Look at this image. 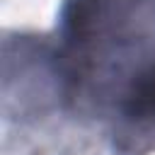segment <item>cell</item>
Segmentation results:
<instances>
[{
    "label": "cell",
    "mask_w": 155,
    "mask_h": 155,
    "mask_svg": "<svg viewBox=\"0 0 155 155\" xmlns=\"http://www.w3.org/2000/svg\"><path fill=\"white\" fill-rule=\"evenodd\" d=\"M114 150L148 155L155 150V68L145 73L114 107Z\"/></svg>",
    "instance_id": "2"
},
{
    "label": "cell",
    "mask_w": 155,
    "mask_h": 155,
    "mask_svg": "<svg viewBox=\"0 0 155 155\" xmlns=\"http://www.w3.org/2000/svg\"><path fill=\"white\" fill-rule=\"evenodd\" d=\"M56 68L80 109L116 107L155 68V0H68Z\"/></svg>",
    "instance_id": "1"
}]
</instances>
